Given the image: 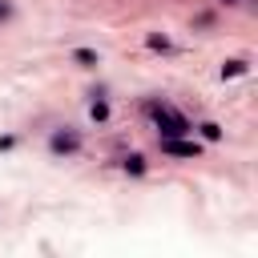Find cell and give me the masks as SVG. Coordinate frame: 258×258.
Here are the masks:
<instances>
[{
	"mask_svg": "<svg viewBox=\"0 0 258 258\" xmlns=\"http://www.w3.org/2000/svg\"><path fill=\"white\" fill-rule=\"evenodd\" d=\"M81 149H85V141H81L77 129H52L48 133V153L52 157H77Z\"/></svg>",
	"mask_w": 258,
	"mask_h": 258,
	"instance_id": "cell-2",
	"label": "cell"
},
{
	"mask_svg": "<svg viewBox=\"0 0 258 258\" xmlns=\"http://www.w3.org/2000/svg\"><path fill=\"white\" fill-rule=\"evenodd\" d=\"M145 48H153V52H173V44H169L165 32H149V36H145Z\"/></svg>",
	"mask_w": 258,
	"mask_h": 258,
	"instance_id": "cell-8",
	"label": "cell"
},
{
	"mask_svg": "<svg viewBox=\"0 0 258 258\" xmlns=\"http://www.w3.org/2000/svg\"><path fill=\"white\" fill-rule=\"evenodd\" d=\"M157 145H161V153H169V157H198V153H202V145H198V141H185V137H157Z\"/></svg>",
	"mask_w": 258,
	"mask_h": 258,
	"instance_id": "cell-3",
	"label": "cell"
},
{
	"mask_svg": "<svg viewBox=\"0 0 258 258\" xmlns=\"http://www.w3.org/2000/svg\"><path fill=\"white\" fill-rule=\"evenodd\" d=\"M8 20H12V4H8V0H0V24H8Z\"/></svg>",
	"mask_w": 258,
	"mask_h": 258,
	"instance_id": "cell-10",
	"label": "cell"
},
{
	"mask_svg": "<svg viewBox=\"0 0 258 258\" xmlns=\"http://www.w3.org/2000/svg\"><path fill=\"white\" fill-rule=\"evenodd\" d=\"M194 129H198V133H202V141H210V145H214V141H222V125H218V121H198Z\"/></svg>",
	"mask_w": 258,
	"mask_h": 258,
	"instance_id": "cell-6",
	"label": "cell"
},
{
	"mask_svg": "<svg viewBox=\"0 0 258 258\" xmlns=\"http://www.w3.org/2000/svg\"><path fill=\"white\" fill-rule=\"evenodd\" d=\"M12 145H16V137H12V133H4V137H0V153H8Z\"/></svg>",
	"mask_w": 258,
	"mask_h": 258,
	"instance_id": "cell-11",
	"label": "cell"
},
{
	"mask_svg": "<svg viewBox=\"0 0 258 258\" xmlns=\"http://www.w3.org/2000/svg\"><path fill=\"white\" fill-rule=\"evenodd\" d=\"M222 4H242V0H222Z\"/></svg>",
	"mask_w": 258,
	"mask_h": 258,
	"instance_id": "cell-12",
	"label": "cell"
},
{
	"mask_svg": "<svg viewBox=\"0 0 258 258\" xmlns=\"http://www.w3.org/2000/svg\"><path fill=\"white\" fill-rule=\"evenodd\" d=\"M73 60H77L81 69H97V64H101V56H97V48H73Z\"/></svg>",
	"mask_w": 258,
	"mask_h": 258,
	"instance_id": "cell-5",
	"label": "cell"
},
{
	"mask_svg": "<svg viewBox=\"0 0 258 258\" xmlns=\"http://www.w3.org/2000/svg\"><path fill=\"white\" fill-rule=\"evenodd\" d=\"M145 113L153 117L157 137H189V133H194L189 117H185V113H177V109H173V105H165V101H149V105H145Z\"/></svg>",
	"mask_w": 258,
	"mask_h": 258,
	"instance_id": "cell-1",
	"label": "cell"
},
{
	"mask_svg": "<svg viewBox=\"0 0 258 258\" xmlns=\"http://www.w3.org/2000/svg\"><path fill=\"white\" fill-rule=\"evenodd\" d=\"M250 73V60L246 56H230V60H222V81L226 77H246Z\"/></svg>",
	"mask_w": 258,
	"mask_h": 258,
	"instance_id": "cell-4",
	"label": "cell"
},
{
	"mask_svg": "<svg viewBox=\"0 0 258 258\" xmlns=\"http://www.w3.org/2000/svg\"><path fill=\"white\" fill-rule=\"evenodd\" d=\"M121 169H125L129 177H145V157H141V153H129V157L121 161Z\"/></svg>",
	"mask_w": 258,
	"mask_h": 258,
	"instance_id": "cell-7",
	"label": "cell"
},
{
	"mask_svg": "<svg viewBox=\"0 0 258 258\" xmlns=\"http://www.w3.org/2000/svg\"><path fill=\"white\" fill-rule=\"evenodd\" d=\"M89 117H93L97 125H105V121H109V101H93V105H89Z\"/></svg>",
	"mask_w": 258,
	"mask_h": 258,
	"instance_id": "cell-9",
	"label": "cell"
}]
</instances>
